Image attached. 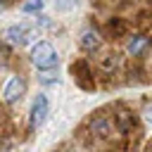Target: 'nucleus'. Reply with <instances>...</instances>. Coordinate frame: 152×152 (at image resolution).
Segmentation results:
<instances>
[{
  "mask_svg": "<svg viewBox=\"0 0 152 152\" xmlns=\"http://www.w3.org/2000/svg\"><path fill=\"white\" fill-rule=\"evenodd\" d=\"M31 64H33L38 71L57 69V64H59V55H57L55 45L48 43V40H38V43H33V48H31Z\"/></svg>",
  "mask_w": 152,
  "mask_h": 152,
  "instance_id": "f257e3e1",
  "label": "nucleus"
},
{
  "mask_svg": "<svg viewBox=\"0 0 152 152\" xmlns=\"http://www.w3.org/2000/svg\"><path fill=\"white\" fill-rule=\"evenodd\" d=\"M2 40L10 43V45H14V48L28 45V43L36 40V28H31V26H26V24H12V26L5 28Z\"/></svg>",
  "mask_w": 152,
  "mask_h": 152,
  "instance_id": "f03ea898",
  "label": "nucleus"
},
{
  "mask_svg": "<svg viewBox=\"0 0 152 152\" xmlns=\"http://www.w3.org/2000/svg\"><path fill=\"white\" fill-rule=\"evenodd\" d=\"M69 71H71V76H74V81H76L78 88H83V90H95V76H93V69H90V64H88L86 59L71 62Z\"/></svg>",
  "mask_w": 152,
  "mask_h": 152,
  "instance_id": "7ed1b4c3",
  "label": "nucleus"
},
{
  "mask_svg": "<svg viewBox=\"0 0 152 152\" xmlns=\"http://www.w3.org/2000/svg\"><path fill=\"white\" fill-rule=\"evenodd\" d=\"M48 114H50V100H48L45 93H40V95H36V100H33V104H31V112H28V128L36 131L38 126H43L45 119H48Z\"/></svg>",
  "mask_w": 152,
  "mask_h": 152,
  "instance_id": "20e7f679",
  "label": "nucleus"
},
{
  "mask_svg": "<svg viewBox=\"0 0 152 152\" xmlns=\"http://www.w3.org/2000/svg\"><path fill=\"white\" fill-rule=\"evenodd\" d=\"M24 93H26V81L21 76H12L2 88V100L5 104H17L24 97Z\"/></svg>",
  "mask_w": 152,
  "mask_h": 152,
  "instance_id": "39448f33",
  "label": "nucleus"
},
{
  "mask_svg": "<svg viewBox=\"0 0 152 152\" xmlns=\"http://www.w3.org/2000/svg\"><path fill=\"white\" fill-rule=\"evenodd\" d=\"M152 45V38L147 36V33H133V36H128L126 38V55L128 57H140V55H145L147 52V48Z\"/></svg>",
  "mask_w": 152,
  "mask_h": 152,
  "instance_id": "423d86ee",
  "label": "nucleus"
},
{
  "mask_svg": "<svg viewBox=\"0 0 152 152\" xmlns=\"http://www.w3.org/2000/svg\"><path fill=\"white\" fill-rule=\"evenodd\" d=\"M78 45H81L83 52H95V50H100V45H102L100 31H97V28H86V31L81 33V38H78Z\"/></svg>",
  "mask_w": 152,
  "mask_h": 152,
  "instance_id": "0eeeda50",
  "label": "nucleus"
},
{
  "mask_svg": "<svg viewBox=\"0 0 152 152\" xmlns=\"http://www.w3.org/2000/svg\"><path fill=\"white\" fill-rule=\"evenodd\" d=\"M90 133L93 135H97V138H107V135H112V131H114V119H109V116H93L90 119Z\"/></svg>",
  "mask_w": 152,
  "mask_h": 152,
  "instance_id": "6e6552de",
  "label": "nucleus"
},
{
  "mask_svg": "<svg viewBox=\"0 0 152 152\" xmlns=\"http://www.w3.org/2000/svg\"><path fill=\"white\" fill-rule=\"evenodd\" d=\"M107 33L114 36V38H124V36L128 33V24H126V19H121V17H112V19L107 21Z\"/></svg>",
  "mask_w": 152,
  "mask_h": 152,
  "instance_id": "1a4fd4ad",
  "label": "nucleus"
},
{
  "mask_svg": "<svg viewBox=\"0 0 152 152\" xmlns=\"http://www.w3.org/2000/svg\"><path fill=\"white\" fill-rule=\"evenodd\" d=\"M133 126H135V116H133L131 112H119V114H114V128H119L121 133L133 131Z\"/></svg>",
  "mask_w": 152,
  "mask_h": 152,
  "instance_id": "9d476101",
  "label": "nucleus"
},
{
  "mask_svg": "<svg viewBox=\"0 0 152 152\" xmlns=\"http://www.w3.org/2000/svg\"><path fill=\"white\" fill-rule=\"evenodd\" d=\"M97 66H100L102 71H114V69L119 66V59H116V55H102V57L97 59Z\"/></svg>",
  "mask_w": 152,
  "mask_h": 152,
  "instance_id": "9b49d317",
  "label": "nucleus"
},
{
  "mask_svg": "<svg viewBox=\"0 0 152 152\" xmlns=\"http://www.w3.org/2000/svg\"><path fill=\"white\" fill-rule=\"evenodd\" d=\"M43 5H45V0H26V2L21 5V12H26V14H38V12L43 10Z\"/></svg>",
  "mask_w": 152,
  "mask_h": 152,
  "instance_id": "f8f14e48",
  "label": "nucleus"
},
{
  "mask_svg": "<svg viewBox=\"0 0 152 152\" xmlns=\"http://www.w3.org/2000/svg\"><path fill=\"white\" fill-rule=\"evenodd\" d=\"M38 81H40L43 86H52V83H57V74H55L52 69H45V71L38 76Z\"/></svg>",
  "mask_w": 152,
  "mask_h": 152,
  "instance_id": "ddd939ff",
  "label": "nucleus"
},
{
  "mask_svg": "<svg viewBox=\"0 0 152 152\" xmlns=\"http://www.w3.org/2000/svg\"><path fill=\"white\" fill-rule=\"evenodd\" d=\"M76 5V0H55V10L57 12H69Z\"/></svg>",
  "mask_w": 152,
  "mask_h": 152,
  "instance_id": "4468645a",
  "label": "nucleus"
},
{
  "mask_svg": "<svg viewBox=\"0 0 152 152\" xmlns=\"http://www.w3.org/2000/svg\"><path fill=\"white\" fill-rule=\"evenodd\" d=\"M145 121L152 126V104H147V107H145Z\"/></svg>",
  "mask_w": 152,
  "mask_h": 152,
  "instance_id": "2eb2a0df",
  "label": "nucleus"
}]
</instances>
